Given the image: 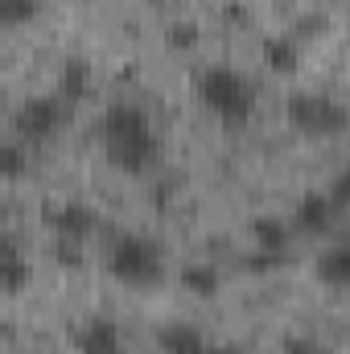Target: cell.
<instances>
[{"mask_svg": "<svg viewBox=\"0 0 350 354\" xmlns=\"http://www.w3.org/2000/svg\"><path fill=\"white\" fill-rule=\"evenodd\" d=\"M111 272L124 284H157L165 272V252L153 235H120L111 248Z\"/></svg>", "mask_w": 350, "mask_h": 354, "instance_id": "cell-4", "label": "cell"}, {"mask_svg": "<svg viewBox=\"0 0 350 354\" xmlns=\"http://www.w3.org/2000/svg\"><path fill=\"white\" fill-rule=\"evenodd\" d=\"M252 248H256V256H268V260H284V252H288V227H284V218H272V214H260V218H252Z\"/></svg>", "mask_w": 350, "mask_h": 354, "instance_id": "cell-9", "label": "cell"}, {"mask_svg": "<svg viewBox=\"0 0 350 354\" xmlns=\"http://www.w3.org/2000/svg\"><path fill=\"white\" fill-rule=\"evenodd\" d=\"M66 107H71V103H62L58 95H33V99H25V103L17 107V115H12L17 136L29 140V145L50 140L54 132H62V124H66V115H71Z\"/></svg>", "mask_w": 350, "mask_h": 354, "instance_id": "cell-5", "label": "cell"}, {"mask_svg": "<svg viewBox=\"0 0 350 354\" xmlns=\"http://www.w3.org/2000/svg\"><path fill=\"white\" fill-rule=\"evenodd\" d=\"M79 354H120V326L111 317H91L79 334Z\"/></svg>", "mask_w": 350, "mask_h": 354, "instance_id": "cell-10", "label": "cell"}, {"mask_svg": "<svg viewBox=\"0 0 350 354\" xmlns=\"http://www.w3.org/2000/svg\"><path fill=\"white\" fill-rule=\"evenodd\" d=\"M91 91V62L87 58H66L58 71V99L62 103H79Z\"/></svg>", "mask_w": 350, "mask_h": 354, "instance_id": "cell-12", "label": "cell"}, {"mask_svg": "<svg viewBox=\"0 0 350 354\" xmlns=\"http://www.w3.org/2000/svg\"><path fill=\"white\" fill-rule=\"evenodd\" d=\"M202 346H206V338H202V330H198V326L174 322V326H165V330H161V351H165V354H198Z\"/></svg>", "mask_w": 350, "mask_h": 354, "instance_id": "cell-13", "label": "cell"}, {"mask_svg": "<svg viewBox=\"0 0 350 354\" xmlns=\"http://www.w3.org/2000/svg\"><path fill=\"white\" fill-rule=\"evenodd\" d=\"M149 4H165V0H149Z\"/></svg>", "mask_w": 350, "mask_h": 354, "instance_id": "cell-21", "label": "cell"}, {"mask_svg": "<svg viewBox=\"0 0 350 354\" xmlns=\"http://www.w3.org/2000/svg\"><path fill=\"white\" fill-rule=\"evenodd\" d=\"M284 115L305 136H338V132H347V103L326 95V91H297V95H288Z\"/></svg>", "mask_w": 350, "mask_h": 354, "instance_id": "cell-3", "label": "cell"}, {"mask_svg": "<svg viewBox=\"0 0 350 354\" xmlns=\"http://www.w3.org/2000/svg\"><path fill=\"white\" fill-rule=\"evenodd\" d=\"M284 354H334L317 338H284Z\"/></svg>", "mask_w": 350, "mask_h": 354, "instance_id": "cell-18", "label": "cell"}, {"mask_svg": "<svg viewBox=\"0 0 350 354\" xmlns=\"http://www.w3.org/2000/svg\"><path fill=\"white\" fill-rule=\"evenodd\" d=\"M264 50V66L272 71V75H297V66H301V41L297 37H268L260 46Z\"/></svg>", "mask_w": 350, "mask_h": 354, "instance_id": "cell-11", "label": "cell"}, {"mask_svg": "<svg viewBox=\"0 0 350 354\" xmlns=\"http://www.w3.org/2000/svg\"><path fill=\"white\" fill-rule=\"evenodd\" d=\"M103 145L107 157L124 169V174H145L157 161V132L149 124V115L132 103H111L103 115Z\"/></svg>", "mask_w": 350, "mask_h": 354, "instance_id": "cell-1", "label": "cell"}, {"mask_svg": "<svg viewBox=\"0 0 350 354\" xmlns=\"http://www.w3.org/2000/svg\"><path fill=\"white\" fill-rule=\"evenodd\" d=\"M50 227L66 243H87L91 235H95V227H99V218H95V210H91L87 202H62V206L50 210Z\"/></svg>", "mask_w": 350, "mask_h": 354, "instance_id": "cell-6", "label": "cell"}, {"mask_svg": "<svg viewBox=\"0 0 350 354\" xmlns=\"http://www.w3.org/2000/svg\"><path fill=\"white\" fill-rule=\"evenodd\" d=\"M29 284V260H25V248L17 235L0 231V288L4 292H21Z\"/></svg>", "mask_w": 350, "mask_h": 354, "instance_id": "cell-7", "label": "cell"}, {"mask_svg": "<svg viewBox=\"0 0 350 354\" xmlns=\"http://www.w3.org/2000/svg\"><path fill=\"white\" fill-rule=\"evenodd\" d=\"M198 95H202V103H206L219 120H227V124H243V120L256 111V87H252V79H248L243 71H235V66H210V71H202Z\"/></svg>", "mask_w": 350, "mask_h": 354, "instance_id": "cell-2", "label": "cell"}, {"mask_svg": "<svg viewBox=\"0 0 350 354\" xmlns=\"http://www.w3.org/2000/svg\"><path fill=\"white\" fill-rule=\"evenodd\" d=\"M42 8V0H0V25H21Z\"/></svg>", "mask_w": 350, "mask_h": 354, "instance_id": "cell-17", "label": "cell"}, {"mask_svg": "<svg viewBox=\"0 0 350 354\" xmlns=\"http://www.w3.org/2000/svg\"><path fill=\"white\" fill-rule=\"evenodd\" d=\"M169 41H174L177 50H190V46L198 41V25H181V21H177L174 29H169Z\"/></svg>", "mask_w": 350, "mask_h": 354, "instance_id": "cell-19", "label": "cell"}, {"mask_svg": "<svg viewBox=\"0 0 350 354\" xmlns=\"http://www.w3.org/2000/svg\"><path fill=\"white\" fill-rule=\"evenodd\" d=\"M181 284L190 288V292H198V297H214L219 292V268H210V264H190L185 272H181Z\"/></svg>", "mask_w": 350, "mask_h": 354, "instance_id": "cell-15", "label": "cell"}, {"mask_svg": "<svg viewBox=\"0 0 350 354\" xmlns=\"http://www.w3.org/2000/svg\"><path fill=\"white\" fill-rule=\"evenodd\" d=\"M29 169V153L21 140H0V181H12Z\"/></svg>", "mask_w": 350, "mask_h": 354, "instance_id": "cell-16", "label": "cell"}, {"mask_svg": "<svg viewBox=\"0 0 350 354\" xmlns=\"http://www.w3.org/2000/svg\"><path fill=\"white\" fill-rule=\"evenodd\" d=\"M198 354H243V351H235V346H202Z\"/></svg>", "mask_w": 350, "mask_h": 354, "instance_id": "cell-20", "label": "cell"}, {"mask_svg": "<svg viewBox=\"0 0 350 354\" xmlns=\"http://www.w3.org/2000/svg\"><path fill=\"white\" fill-rule=\"evenodd\" d=\"M317 276H322L326 284H347V276H350V252H347V243H330V248L317 256Z\"/></svg>", "mask_w": 350, "mask_h": 354, "instance_id": "cell-14", "label": "cell"}, {"mask_svg": "<svg viewBox=\"0 0 350 354\" xmlns=\"http://www.w3.org/2000/svg\"><path fill=\"white\" fill-rule=\"evenodd\" d=\"M342 210L330 202V194L326 189H313V194H305L301 202H297V227L301 231H309V235H326L330 231V223L338 218Z\"/></svg>", "mask_w": 350, "mask_h": 354, "instance_id": "cell-8", "label": "cell"}]
</instances>
